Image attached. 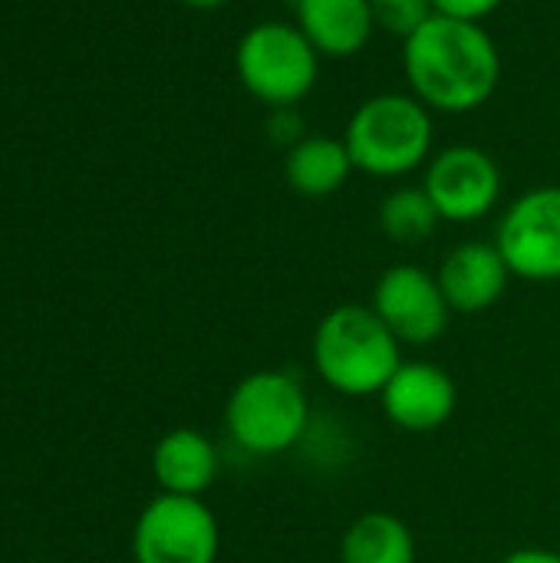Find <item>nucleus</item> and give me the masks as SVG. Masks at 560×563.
<instances>
[{"instance_id":"obj_6","label":"nucleus","mask_w":560,"mask_h":563,"mask_svg":"<svg viewBox=\"0 0 560 563\" xmlns=\"http://www.w3.org/2000/svg\"><path fill=\"white\" fill-rule=\"evenodd\" d=\"M218 551V518L201 498L158 492L132 531L135 563H215Z\"/></svg>"},{"instance_id":"obj_14","label":"nucleus","mask_w":560,"mask_h":563,"mask_svg":"<svg viewBox=\"0 0 560 563\" xmlns=\"http://www.w3.org/2000/svg\"><path fill=\"white\" fill-rule=\"evenodd\" d=\"M353 172L356 168L343 135H304L284 152V178L300 198H330L350 181Z\"/></svg>"},{"instance_id":"obj_16","label":"nucleus","mask_w":560,"mask_h":563,"mask_svg":"<svg viewBox=\"0 0 560 563\" xmlns=\"http://www.w3.org/2000/svg\"><path fill=\"white\" fill-rule=\"evenodd\" d=\"M439 224L442 218L422 185H399L380 201V228L396 244H422Z\"/></svg>"},{"instance_id":"obj_3","label":"nucleus","mask_w":560,"mask_h":563,"mask_svg":"<svg viewBox=\"0 0 560 563\" xmlns=\"http://www.w3.org/2000/svg\"><path fill=\"white\" fill-rule=\"evenodd\" d=\"M343 142L356 172L373 178H406L432 158V109L413 92L370 96L353 109Z\"/></svg>"},{"instance_id":"obj_5","label":"nucleus","mask_w":560,"mask_h":563,"mask_svg":"<svg viewBox=\"0 0 560 563\" xmlns=\"http://www.w3.org/2000/svg\"><path fill=\"white\" fill-rule=\"evenodd\" d=\"M320 53L287 20H261L234 46V73L248 96L267 109L304 102L320 79Z\"/></svg>"},{"instance_id":"obj_12","label":"nucleus","mask_w":560,"mask_h":563,"mask_svg":"<svg viewBox=\"0 0 560 563\" xmlns=\"http://www.w3.org/2000/svg\"><path fill=\"white\" fill-rule=\"evenodd\" d=\"M294 23L323 59H350L376 33L370 0H290Z\"/></svg>"},{"instance_id":"obj_10","label":"nucleus","mask_w":560,"mask_h":563,"mask_svg":"<svg viewBox=\"0 0 560 563\" xmlns=\"http://www.w3.org/2000/svg\"><path fill=\"white\" fill-rule=\"evenodd\" d=\"M386 419L413 435H426L442 429L459 406L455 379L439 366L426 360H403V366L393 373V379L380 393Z\"/></svg>"},{"instance_id":"obj_7","label":"nucleus","mask_w":560,"mask_h":563,"mask_svg":"<svg viewBox=\"0 0 560 563\" xmlns=\"http://www.w3.org/2000/svg\"><path fill=\"white\" fill-rule=\"evenodd\" d=\"M512 277L531 284L560 280V185H538L521 191L495 228Z\"/></svg>"},{"instance_id":"obj_4","label":"nucleus","mask_w":560,"mask_h":563,"mask_svg":"<svg viewBox=\"0 0 560 563\" xmlns=\"http://www.w3.org/2000/svg\"><path fill=\"white\" fill-rule=\"evenodd\" d=\"M307 422V389L284 369H257L244 376L224 402V429L248 455H281L294 449L304 439Z\"/></svg>"},{"instance_id":"obj_11","label":"nucleus","mask_w":560,"mask_h":563,"mask_svg":"<svg viewBox=\"0 0 560 563\" xmlns=\"http://www.w3.org/2000/svg\"><path fill=\"white\" fill-rule=\"evenodd\" d=\"M436 277L452 313H485L505 297L512 271L495 241H465L442 257Z\"/></svg>"},{"instance_id":"obj_9","label":"nucleus","mask_w":560,"mask_h":563,"mask_svg":"<svg viewBox=\"0 0 560 563\" xmlns=\"http://www.w3.org/2000/svg\"><path fill=\"white\" fill-rule=\"evenodd\" d=\"M370 307L403 346H429L446 336L452 307L439 277L419 264H393L373 284Z\"/></svg>"},{"instance_id":"obj_17","label":"nucleus","mask_w":560,"mask_h":563,"mask_svg":"<svg viewBox=\"0 0 560 563\" xmlns=\"http://www.w3.org/2000/svg\"><path fill=\"white\" fill-rule=\"evenodd\" d=\"M373 7V20H376V30L389 33V36H399L403 43L436 16V7L432 0H370Z\"/></svg>"},{"instance_id":"obj_20","label":"nucleus","mask_w":560,"mask_h":563,"mask_svg":"<svg viewBox=\"0 0 560 563\" xmlns=\"http://www.w3.org/2000/svg\"><path fill=\"white\" fill-rule=\"evenodd\" d=\"M502 563H560V554L548 551V548H521V551L508 554Z\"/></svg>"},{"instance_id":"obj_18","label":"nucleus","mask_w":560,"mask_h":563,"mask_svg":"<svg viewBox=\"0 0 560 563\" xmlns=\"http://www.w3.org/2000/svg\"><path fill=\"white\" fill-rule=\"evenodd\" d=\"M267 135L271 142L284 145V152L290 145H297L307 132H304V119L297 112V106H284V109H267Z\"/></svg>"},{"instance_id":"obj_21","label":"nucleus","mask_w":560,"mask_h":563,"mask_svg":"<svg viewBox=\"0 0 560 563\" xmlns=\"http://www.w3.org/2000/svg\"><path fill=\"white\" fill-rule=\"evenodd\" d=\"M182 3L191 7V10H218V7H224L231 0H182Z\"/></svg>"},{"instance_id":"obj_2","label":"nucleus","mask_w":560,"mask_h":563,"mask_svg":"<svg viewBox=\"0 0 560 563\" xmlns=\"http://www.w3.org/2000/svg\"><path fill=\"white\" fill-rule=\"evenodd\" d=\"M310 356L314 369L333 393L366 399L380 396L403 366V343L370 303H343L317 323Z\"/></svg>"},{"instance_id":"obj_19","label":"nucleus","mask_w":560,"mask_h":563,"mask_svg":"<svg viewBox=\"0 0 560 563\" xmlns=\"http://www.w3.org/2000/svg\"><path fill=\"white\" fill-rule=\"evenodd\" d=\"M505 0H432L439 16H452V20H469V23H482L485 16H492Z\"/></svg>"},{"instance_id":"obj_8","label":"nucleus","mask_w":560,"mask_h":563,"mask_svg":"<svg viewBox=\"0 0 560 563\" xmlns=\"http://www.w3.org/2000/svg\"><path fill=\"white\" fill-rule=\"evenodd\" d=\"M502 168L479 145H449L426 162L422 188L442 221L472 224L488 218L502 201Z\"/></svg>"},{"instance_id":"obj_13","label":"nucleus","mask_w":560,"mask_h":563,"mask_svg":"<svg viewBox=\"0 0 560 563\" xmlns=\"http://www.w3.org/2000/svg\"><path fill=\"white\" fill-rule=\"evenodd\" d=\"M218 449L198 429H172L152 449V475L162 495L201 498L218 478Z\"/></svg>"},{"instance_id":"obj_1","label":"nucleus","mask_w":560,"mask_h":563,"mask_svg":"<svg viewBox=\"0 0 560 563\" xmlns=\"http://www.w3.org/2000/svg\"><path fill=\"white\" fill-rule=\"evenodd\" d=\"M409 92L432 112L482 109L502 82V53L482 23L432 16L403 43Z\"/></svg>"},{"instance_id":"obj_15","label":"nucleus","mask_w":560,"mask_h":563,"mask_svg":"<svg viewBox=\"0 0 560 563\" xmlns=\"http://www.w3.org/2000/svg\"><path fill=\"white\" fill-rule=\"evenodd\" d=\"M340 563H416V538L403 518L366 511L343 531Z\"/></svg>"}]
</instances>
